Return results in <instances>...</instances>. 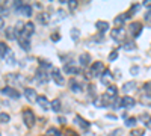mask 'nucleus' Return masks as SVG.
<instances>
[{"label": "nucleus", "mask_w": 151, "mask_h": 136, "mask_svg": "<svg viewBox=\"0 0 151 136\" xmlns=\"http://www.w3.org/2000/svg\"><path fill=\"white\" fill-rule=\"evenodd\" d=\"M110 35H112V40L115 42H118V44H124L125 42V36H127V33H125L124 27H115L110 32Z\"/></svg>", "instance_id": "1"}, {"label": "nucleus", "mask_w": 151, "mask_h": 136, "mask_svg": "<svg viewBox=\"0 0 151 136\" xmlns=\"http://www.w3.org/2000/svg\"><path fill=\"white\" fill-rule=\"evenodd\" d=\"M23 122L26 124V127H33L35 122H36V118H35V114L32 112V109H24L23 110Z\"/></svg>", "instance_id": "2"}, {"label": "nucleus", "mask_w": 151, "mask_h": 136, "mask_svg": "<svg viewBox=\"0 0 151 136\" xmlns=\"http://www.w3.org/2000/svg\"><path fill=\"white\" fill-rule=\"evenodd\" d=\"M116 95H118V88H116V86H113V85H110V86H107V89H106L103 98L107 101V104H110V101L115 100Z\"/></svg>", "instance_id": "3"}, {"label": "nucleus", "mask_w": 151, "mask_h": 136, "mask_svg": "<svg viewBox=\"0 0 151 136\" xmlns=\"http://www.w3.org/2000/svg\"><path fill=\"white\" fill-rule=\"evenodd\" d=\"M15 9H17L18 14H21V15H26V17H30L32 15V6L27 5V3L17 2L15 3Z\"/></svg>", "instance_id": "4"}, {"label": "nucleus", "mask_w": 151, "mask_h": 136, "mask_svg": "<svg viewBox=\"0 0 151 136\" xmlns=\"http://www.w3.org/2000/svg\"><path fill=\"white\" fill-rule=\"evenodd\" d=\"M2 94L6 95L8 98H12V100H18L20 98V92L14 86H5V88H2Z\"/></svg>", "instance_id": "5"}, {"label": "nucleus", "mask_w": 151, "mask_h": 136, "mask_svg": "<svg viewBox=\"0 0 151 136\" xmlns=\"http://www.w3.org/2000/svg\"><path fill=\"white\" fill-rule=\"evenodd\" d=\"M18 45L24 52H29L30 50V36L24 35V33H20L18 35Z\"/></svg>", "instance_id": "6"}, {"label": "nucleus", "mask_w": 151, "mask_h": 136, "mask_svg": "<svg viewBox=\"0 0 151 136\" xmlns=\"http://www.w3.org/2000/svg\"><path fill=\"white\" fill-rule=\"evenodd\" d=\"M104 70H106V68H104V64H103V62H94V64L91 65L89 74H91L92 77H97V76H100V74H103Z\"/></svg>", "instance_id": "7"}, {"label": "nucleus", "mask_w": 151, "mask_h": 136, "mask_svg": "<svg viewBox=\"0 0 151 136\" xmlns=\"http://www.w3.org/2000/svg\"><path fill=\"white\" fill-rule=\"evenodd\" d=\"M52 79L55 80V83L58 86H64L65 85V79H64V74H62V71L59 68H55L52 71Z\"/></svg>", "instance_id": "8"}, {"label": "nucleus", "mask_w": 151, "mask_h": 136, "mask_svg": "<svg viewBox=\"0 0 151 136\" xmlns=\"http://www.w3.org/2000/svg\"><path fill=\"white\" fill-rule=\"evenodd\" d=\"M129 30H130L133 38H139V35L142 33V24L141 23H132L129 26Z\"/></svg>", "instance_id": "9"}, {"label": "nucleus", "mask_w": 151, "mask_h": 136, "mask_svg": "<svg viewBox=\"0 0 151 136\" xmlns=\"http://www.w3.org/2000/svg\"><path fill=\"white\" fill-rule=\"evenodd\" d=\"M100 80H101V83H103V85H107V86H110V83H112V80H113L112 73H110L109 70H104V71H103V74L100 76Z\"/></svg>", "instance_id": "10"}, {"label": "nucleus", "mask_w": 151, "mask_h": 136, "mask_svg": "<svg viewBox=\"0 0 151 136\" xmlns=\"http://www.w3.org/2000/svg\"><path fill=\"white\" fill-rule=\"evenodd\" d=\"M134 98L133 97H130V95H124L121 100H119V104L122 106V107H133L134 106Z\"/></svg>", "instance_id": "11"}, {"label": "nucleus", "mask_w": 151, "mask_h": 136, "mask_svg": "<svg viewBox=\"0 0 151 136\" xmlns=\"http://www.w3.org/2000/svg\"><path fill=\"white\" fill-rule=\"evenodd\" d=\"M24 97H26L30 103H36V98H38L36 91L33 88H26V89H24Z\"/></svg>", "instance_id": "12"}, {"label": "nucleus", "mask_w": 151, "mask_h": 136, "mask_svg": "<svg viewBox=\"0 0 151 136\" xmlns=\"http://www.w3.org/2000/svg\"><path fill=\"white\" fill-rule=\"evenodd\" d=\"M35 79H36V82H38V83L45 85V83L48 82V74H47L44 70H42V71L40 70V71H38V73L35 74Z\"/></svg>", "instance_id": "13"}, {"label": "nucleus", "mask_w": 151, "mask_h": 136, "mask_svg": "<svg viewBox=\"0 0 151 136\" xmlns=\"http://www.w3.org/2000/svg\"><path fill=\"white\" fill-rule=\"evenodd\" d=\"M74 122H76V124H77L80 129H83V130H88V129L91 127V122H88L86 119H83V118H82V117H79V115L74 118Z\"/></svg>", "instance_id": "14"}, {"label": "nucleus", "mask_w": 151, "mask_h": 136, "mask_svg": "<svg viewBox=\"0 0 151 136\" xmlns=\"http://www.w3.org/2000/svg\"><path fill=\"white\" fill-rule=\"evenodd\" d=\"M36 103L40 104V107H41L42 110H48V107H50V103H48V100H47L44 95H38Z\"/></svg>", "instance_id": "15"}, {"label": "nucleus", "mask_w": 151, "mask_h": 136, "mask_svg": "<svg viewBox=\"0 0 151 136\" xmlns=\"http://www.w3.org/2000/svg\"><path fill=\"white\" fill-rule=\"evenodd\" d=\"M68 88H70V91H73V92H80V91H82L80 83L76 80V79H70V82H68Z\"/></svg>", "instance_id": "16"}, {"label": "nucleus", "mask_w": 151, "mask_h": 136, "mask_svg": "<svg viewBox=\"0 0 151 136\" xmlns=\"http://www.w3.org/2000/svg\"><path fill=\"white\" fill-rule=\"evenodd\" d=\"M79 62H80L82 67H88V65L91 64V55L89 53H82L79 56Z\"/></svg>", "instance_id": "17"}, {"label": "nucleus", "mask_w": 151, "mask_h": 136, "mask_svg": "<svg viewBox=\"0 0 151 136\" xmlns=\"http://www.w3.org/2000/svg\"><path fill=\"white\" fill-rule=\"evenodd\" d=\"M33 32H35V24H33L32 21H27V23H24V29H23V32H21V33L27 35V36H30V35H32Z\"/></svg>", "instance_id": "18"}, {"label": "nucleus", "mask_w": 151, "mask_h": 136, "mask_svg": "<svg viewBox=\"0 0 151 136\" xmlns=\"http://www.w3.org/2000/svg\"><path fill=\"white\" fill-rule=\"evenodd\" d=\"M92 103H94V106H97V107H106V106H109L107 101L104 100L103 97H95L94 100H92Z\"/></svg>", "instance_id": "19"}, {"label": "nucleus", "mask_w": 151, "mask_h": 136, "mask_svg": "<svg viewBox=\"0 0 151 136\" xmlns=\"http://www.w3.org/2000/svg\"><path fill=\"white\" fill-rule=\"evenodd\" d=\"M136 89V82H127V83H124V86H122V91L127 94V92H132V91H134Z\"/></svg>", "instance_id": "20"}, {"label": "nucleus", "mask_w": 151, "mask_h": 136, "mask_svg": "<svg viewBox=\"0 0 151 136\" xmlns=\"http://www.w3.org/2000/svg\"><path fill=\"white\" fill-rule=\"evenodd\" d=\"M64 71H65L67 74H79V68H77V67H74L73 64H65Z\"/></svg>", "instance_id": "21"}, {"label": "nucleus", "mask_w": 151, "mask_h": 136, "mask_svg": "<svg viewBox=\"0 0 151 136\" xmlns=\"http://www.w3.org/2000/svg\"><path fill=\"white\" fill-rule=\"evenodd\" d=\"M97 29H98V32H101V33H104L106 30H109V23L107 21H97Z\"/></svg>", "instance_id": "22"}, {"label": "nucleus", "mask_w": 151, "mask_h": 136, "mask_svg": "<svg viewBox=\"0 0 151 136\" xmlns=\"http://www.w3.org/2000/svg\"><path fill=\"white\" fill-rule=\"evenodd\" d=\"M38 21L42 23L44 26H47V24L50 23V15L45 14V12H41V14H38Z\"/></svg>", "instance_id": "23"}, {"label": "nucleus", "mask_w": 151, "mask_h": 136, "mask_svg": "<svg viewBox=\"0 0 151 136\" xmlns=\"http://www.w3.org/2000/svg\"><path fill=\"white\" fill-rule=\"evenodd\" d=\"M5 59H6L8 65H15V56H14V53H12V50H9V52L6 53Z\"/></svg>", "instance_id": "24"}, {"label": "nucleus", "mask_w": 151, "mask_h": 136, "mask_svg": "<svg viewBox=\"0 0 151 136\" xmlns=\"http://www.w3.org/2000/svg\"><path fill=\"white\" fill-rule=\"evenodd\" d=\"M127 20L125 18V14H121V15H118V17H115V26H118V27H122V24H124V21Z\"/></svg>", "instance_id": "25"}, {"label": "nucleus", "mask_w": 151, "mask_h": 136, "mask_svg": "<svg viewBox=\"0 0 151 136\" xmlns=\"http://www.w3.org/2000/svg\"><path fill=\"white\" fill-rule=\"evenodd\" d=\"M47 136H62V133H60V130L59 129H56V127H50L48 130H47V133H45Z\"/></svg>", "instance_id": "26"}, {"label": "nucleus", "mask_w": 151, "mask_h": 136, "mask_svg": "<svg viewBox=\"0 0 151 136\" xmlns=\"http://www.w3.org/2000/svg\"><path fill=\"white\" fill-rule=\"evenodd\" d=\"M9 50H11V48H9L5 42H0V58H5Z\"/></svg>", "instance_id": "27"}, {"label": "nucleus", "mask_w": 151, "mask_h": 136, "mask_svg": "<svg viewBox=\"0 0 151 136\" xmlns=\"http://www.w3.org/2000/svg\"><path fill=\"white\" fill-rule=\"evenodd\" d=\"M6 38H8V40H15V38H17L14 27H8V29H6Z\"/></svg>", "instance_id": "28"}, {"label": "nucleus", "mask_w": 151, "mask_h": 136, "mask_svg": "<svg viewBox=\"0 0 151 136\" xmlns=\"http://www.w3.org/2000/svg\"><path fill=\"white\" fill-rule=\"evenodd\" d=\"M9 119H11L9 114H6V112H0V124H6V122H9Z\"/></svg>", "instance_id": "29"}, {"label": "nucleus", "mask_w": 151, "mask_h": 136, "mask_svg": "<svg viewBox=\"0 0 151 136\" xmlns=\"http://www.w3.org/2000/svg\"><path fill=\"white\" fill-rule=\"evenodd\" d=\"M52 109L55 110V112H60V100H53L52 101Z\"/></svg>", "instance_id": "30"}, {"label": "nucleus", "mask_w": 151, "mask_h": 136, "mask_svg": "<svg viewBox=\"0 0 151 136\" xmlns=\"http://www.w3.org/2000/svg\"><path fill=\"white\" fill-rule=\"evenodd\" d=\"M134 124H136V118H133V117L125 118V126H127V127H133Z\"/></svg>", "instance_id": "31"}, {"label": "nucleus", "mask_w": 151, "mask_h": 136, "mask_svg": "<svg viewBox=\"0 0 151 136\" xmlns=\"http://www.w3.org/2000/svg\"><path fill=\"white\" fill-rule=\"evenodd\" d=\"M79 35H80L79 29H76V27L71 29V36H73V40H74V41H77V40H79Z\"/></svg>", "instance_id": "32"}, {"label": "nucleus", "mask_w": 151, "mask_h": 136, "mask_svg": "<svg viewBox=\"0 0 151 136\" xmlns=\"http://www.w3.org/2000/svg\"><path fill=\"white\" fill-rule=\"evenodd\" d=\"M144 133H145L144 129H134L132 132V136H144Z\"/></svg>", "instance_id": "33"}, {"label": "nucleus", "mask_w": 151, "mask_h": 136, "mask_svg": "<svg viewBox=\"0 0 151 136\" xmlns=\"http://www.w3.org/2000/svg\"><path fill=\"white\" fill-rule=\"evenodd\" d=\"M124 47H125V50H134V48H136L134 42H132V41H129V42H124Z\"/></svg>", "instance_id": "34"}, {"label": "nucleus", "mask_w": 151, "mask_h": 136, "mask_svg": "<svg viewBox=\"0 0 151 136\" xmlns=\"http://www.w3.org/2000/svg\"><path fill=\"white\" fill-rule=\"evenodd\" d=\"M116 58H118V50H112L110 55H109V60H110V62H113Z\"/></svg>", "instance_id": "35"}, {"label": "nucleus", "mask_w": 151, "mask_h": 136, "mask_svg": "<svg viewBox=\"0 0 151 136\" xmlns=\"http://www.w3.org/2000/svg\"><path fill=\"white\" fill-rule=\"evenodd\" d=\"M122 135V130L121 129H115V130H112L107 136H121Z\"/></svg>", "instance_id": "36"}, {"label": "nucleus", "mask_w": 151, "mask_h": 136, "mask_svg": "<svg viewBox=\"0 0 151 136\" xmlns=\"http://www.w3.org/2000/svg\"><path fill=\"white\" fill-rule=\"evenodd\" d=\"M3 15H8V9H5V6L0 3V17L3 18Z\"/></svg>", "instance_id": "37"}, {"label": "nucleus", "mask_w": 151, "mask_h": 136, "mask_svg": "<svg viewBox=\"0 0 151 136\" xmlns=\"http://www.w3.org/2000/svg\"><path fill=\"white\" fill-rule=\"evenodd\" d=\"M144 89H145L147 92H150V94H151V82H147V83H145Z\"/></svg>", "instance_id": "38"}, {"label": "nucleus", "mask_w": 151, "mask_h": 136, "mask_svg": "<svg viewBox=\"0 0 151 136\" xmlns=\"http://www.w3.org/2000/svg\"><path fill=\"white\" fill-rule=\"evenodd\" d=\"M68 6H70L71 9H74L76 6H77V2H76V0H70V2H68Z\"/></svg>", "instance_id": "39"}, {"label": "nucleus", "mask_w": 151, "mask_h": 136, "mask_svg": "<svg viewBox=\"0 0 151 136\" xmlns=\"http://www.w3.org/2000/svg\"><path fill=\"white\" fill-rule=\"evenodd\" d=\"M88 91H89V94H95V86H94V85H89Z\"/></svg>", "instance_id": "40"}, {"label": "nucleus", "mask_w": 151, "mask_h": 136, "mask_svg": "<svg viewBox=\"0 0 151 136\" xmlns=\"http://www.w3.org/2000/svg\"><path fill=\"white\" fill-rule=\"evenodd\" d=\"M145 20H147V21H151V9H150V11L147 12V15H145Z\"/></svg>", "instance_id": "41"}, {"label": "nucleus", "mask_w": 151, "mask_h": 136, "mask_svg": "<svg viewBox=\"0 0 151 136\" xmlns=\"http://www.w3.org/2000/svg\"><path fill=\"white\" fill-rule=\"evenodd\" d=\"M52 40L53 41H59V33H53L52 35Z\"/></svg>", "instance_id": "42"}, {"label": "nucleus", "mask_w": 151, "mask_h": 136, "mask_svg": "<svg viewBox=\"0 0 151 136\" xmlns=\"http://www.w3.org/2000/svg\"><path fill=\"white\" fill-rule=\"evenodd\" d=\"M145 126H147L148 129H151V117H150V118H148V121L145 122Z\"/></svg>", "instance_id": "43"}, {"label": "nucleus", "mask_w": 151, "mask_h": 136, "mask_svg": "<svg viewBox=\"0 0 151 136\" xmlns=\"http://www.w3.org/2000/svg\"><path fill=\"white\" fill-rule=\"evenodd\" d=\"M137 71H139V68H137V67H133V68H132V74H136Z\"/></svg>", "instance_id": "44"}, {"label": "nucleus", "mask_w": 151, "mask_h": 136, "mask_svg": "<svg viewBox=\"0 0 151 136\" xmlns=\"http://www.w3.org/2000/svg\"><path fill=\"white\" fill-rule=\"evenodd\" d=\"M3 26H5V20H3L2 17H0V29H2Z\"/></svg>", "instance_id": "45"}, {"label": "nucleus", "mask_w": 151, "mask_h": 136, "mask_svg": "<svg viewBox=\"0 0 151 136\" xmlns=\"http://www.w3.org/2000/svg\"><path fill=\"white\" fill-rule=\"evenodd\" d=\"M144 5H147V6H151V0H145V3Z\"/></svg>", "instance_id": "46"}, {"label": "nucleus", "mask_w": 151, "mask_h": 136, "mask_svg": "<svg viewBox=\"0 0 151 136\" xmlns=\"http://www.w3.org/2000/svg\"><path fill=\"white\" fill-rule=\"evenodd\" d=\"M44 136H47V135H44Z\"/></svg>", "instance_id": "47"}]
</instances>
